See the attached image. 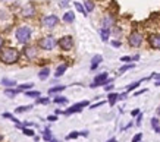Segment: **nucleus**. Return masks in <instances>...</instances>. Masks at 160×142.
Returning <instances> with one entry per match:
<instances>
[{"instance_id":"nucleus-8","label":"nucleus","mask_w":160,"mask_h":142,"mask_svg":"<svg viewBox=\"0 0 160 142\" xmlns=\"http://www.w3.org/2000/svg\"><path fill=\"white\" fill-rule=\"evenodd\" d=\"M88 106H90V103H88L87 100H84V101H79V103L71 106L68 110H65V111H63V114L69 116V114H73V113H81V111H82V108L84 107H88Z\"/></svg>"},{"instance_id":"nucleus-11","label":"nucleus","mask_w":160,"mask_h":142,"mask_svg":"<svg viewBox=\"0 0 160 142\" xmlns=\"http://www.w3.org/2000/svg\"><path fill=\"white\" fill-rule=\"evenodd\" d=\"M113 25H115V18L112 15H104V18H103V21H102V28L110 30Z\"/></svg>"},{"instance_id":"nucleus-12","label":"nucleus","mask_w":160,"mask_h":142,"mask_svg":"<svg viewBox=\"0 0 160 142\" xmlns=\"http://www.w3.org/2000/svg\"><path fill=\"white\" fill-rule=\"evenodd\" d=\"M103 62V56L102 54H96V56H92L91 59V66H90V69L91 70H96V69L98 68V64Z\"/></svg>"},{"instance_id":"nucleus-10","label":"nucleus","mask_w":160,"mask_h":142,"mask_svg":"<svg viewBox=\"0 0 160 142\" xmlns=\"http://www.w3.org/2000/svg\"><path fill=\"white\" fill-rule=\"evenodd\" d=\"M35 15V7L32 3H28V5H25V7L22 9V16L24 18H31V16Z\"/></svg>"},{"instance_id":"nucleus-6","label":"nucleus","mask_w":160,"mask_h":142,"mask_svg":"<svg viewBox=\"0 0 160 142\" xmlns=\"http://www.w3.org/2000/svg\"><path fill=\"white\" fill-rule=\"evenodd\" d=\"M59 47L63 50V51H71L73 49V44H75V41H73V37L72 35H63L62 38L58 41Z\"/></svg>"},{"instance_id":"nucleus-38","label":"nucleus","mask_w":160,"mask_h":142,"mask_svg":"<svg viewBox=\"0 0 160 142\" xmlns=\"http://www.w3.org/2000/svg\"><path fill=\"white\" fill-rule=\"evenodd\" d=\"M140 108H134V110H132V111H131V116H132V117H137V116H138V114H140Z\"/></svg>"},{"instance_id":"nucleus-30","label":"nucleus","mask_w":160,"mask_h":142,"mask_svg":"<svg viewBox=\"0 0 160 142\" xmlns=\"http://www.w3.org/2000/svg\"><path fill=\"white\" fill-rule=\"evenodd\" d=\"M32 108V106H21V107H18L15 111L16 113H24V111H29Z\"/></svg>"},{"instance_id":"nucleus-45","label":"nucleus","mask_w":160,"mask_h":142,"mask_svg":"<svg viewBox=\"0 0 160 142\" xmlns=\"http://www.w3.org/2000/svg\"><path fill=\"white\" fill-rule=\"evenodd\" d=\"M126 97H128V92H126V91L125 92H122V94H119V100H125Z\"/></svg>"},{"instance_id":"nucleus-39","label":"nucleus","mask_w":160,"mask_h":142,"mask_svg":"<svg viewBox=\"0 0 160 142\" xmlns=\"http://www.w3.org/2000/svg\"><path fill=\"white\" fill-rule=\"evenodd\" d=\"M115 88V85H112V83H107L106 87H104V91H107V92H110L112 89Z\"/></svg>"},{"instance_id":"nucleus-33","label":"nucleus","mask_w":160,"mask_h":142,"mask_svg":"<svg viewBox=\"0 0 160 142\" xmlns=\"http://www.w3.org/2000/svg\"><path fill=\"white\" fill-rule=\"evenodd\" d=\"M160 126V120L157 117H153L151 119V127L153 129H156V127H159Z\"/></svg>"},{"instance_id":"nucleus-42","label":"nucleus","mask_w":160,"mask_h":142,"mask_svg":"<svg viewBox=\"0 0 160 142\" xmlns=\"http://www.w3.org/2000/svg\"><path fill=\"white\" fill-rule=\"evenodd\" d=\"M47 120H49V122H56V120H58V116H56V114H53V116H49V117H47Z\"/></svg>"},{"instance_id":"nucleus-27","label":"nucleus","mask_w":160,"mask_h":142,"mask_svg":"<svg viewBox=\"0 0 160 142\" xmlns=\"http://www.w3.org/2000/svg\"><path fill=\"white\" fill-rule=\"evenodd\" d=\"M43 139H44V141H49V142L53 139V138H52V132H50L49 127H46V129H44V132H43Z\"/></svg>"},{"instance_id":"nucleus-21","label":"nucleus","mask_w":160,"mask_h":142,"mask_svg":"<svg viewBox=\"0 0 160 142\" xmlns=\"http://www.w3.org/2000/svg\"><path fill=\"white\" fill-rule=\"evenodd\" d=\"M84 7L87 10V13H90V12H92V10L96 9V5H94L92 0H84Z\"/></svg>"},{"instance_id":"nucleus-29","label":"nucleus","mask_w":160,"mask_h":142,"mask_svg":"<svg viewBox=\"0 0 160 142\" xmlns=\"http://www.w3.org/2000/svg\"><path fill=\"white\" fill-rule=\"evenodd\" d=\"M25 95L27 97H32V98H38L41 94H40V91H25Z\"/></svg>"},{"instance_id":"nucleus-43","label":"nucleus","mask_w":160,"mask_h":142,"mask_svg":"<svg viewBox=\"0 0 160 142\" xmlns=\"http://www.w3.org/2000/svg\"><path fill=\"white\" fill-rule=\"evenodd\" d=\"M144 92H147V88H146V89H140V91H137V92L134 94V97H138V95H141V94H144Z\"/></svg>"},{"instance_id":"nucleus-16","label":"nucleus","mask_w":160,"mask_h":142,"mask_svg":"<svg viewBox=\"0 0 160 142\" xmlns=\"http://www.w3.org/2000/svg\"><path fill=\"white\" fill-rule=\"evenodd\" d=\"M100 37H102L103 43H107V41H109V37H110V30H107V28H100Z\"/></svg>"},{"instance_id":"nucleus-7","label":"nucleus","mask_w":160,"mask_h":142,"mask_svg":"<svg viewBox=\"0 0 160 142\" xmlns=\"http://www.w3.org/2000/svg\"><path fill=\"white\" fill-rule=\"evenodd\" d=\"M40 22H41V26H44V28H54L59 24V18L56 15H44Z\"/></svg>"},{"instance_id":"nucleus-34","label":"nucleus","mask_w":160,"mask_h":142,"mask_svg":"<svg viewBox=\"0 0 160 142\" xmlns=\"http://www.w3.org/2000/svg\"><path fill=\"white\" fill-rule=\"evenodd\" d=\"M50 103V98L46 97V98H37V104H49Z\"/></svg>"},{"instance_id":"nucleus-18","label":"nucleus","mask_w":160,"mask_h":142,"mask_svg":"<svg viewBox=\"0 0 160 142\" xmlns=\"http://www.w3.org/2000/svg\"><path fill=\"white\" fill-rule=\"evenodd\" d=\"M2 85H5L6 88H13V87H18V83L15 82L13 79H8V78L2 79Z\"/></svg>"},{"instance_id":"nucleus-50","label":"nucleus","mask_w":160,"mask_h":142,"mask_svg":"<svg viewBox=\"0 0 160 142\" xmlns=\"http://www.w3.org/2000/svg\"><path fill=\"white\" fill-rule=\"evenodd\" d=\"M106 142H118V141H116V138H110V139H109V141H106Z\"/></svg>"},{"instance_id":"nucleus-2","label":"nucleus","mask_w":160,"mask_h":142,"mask_svg":"<svg viewBox=\"0 0 160 142\" xmlns=\"http://www.w3.org/2000/svg\"><path fill=\"white\" fill-rule=\"evenodd\" d=\"M15 37L19 41L21 44H27L29 40H31V28L28 25H22L19 28H16V32H15Z\"/></svg>"},{"instance_id":"nucleus-54","label":"nucleus","mask_w":160,"mask_h":142,"mask_svg":"<svg viewBox=\"0 0 160 142\" xmlns=\"http://www.w3.org/2000/svg\"><path fill=\"white\" fill-rule=\"evenodd\" d=\"M156 113H157V116H160V106L157 107V110H156Z\"/></svg>"},{"instance_id":"nucleus-28","label":"nucleus","mask_w":160,"mask_h":142,"mask_svg":"<svg viewBox=\"0 0 160 142\" xmlns=\"http://www.w3.org/2000/svg\"><path fill=\"white\" fill-rule=\"evenodd\" d=\"M53 101L56 104H68V98H66V97H60V95H59V97L54 98Z\"/></svg>"},{"instance_id":"nucleus-48","label":"nucleus","mask_w":160,"mask_h":142,"mask_svg":"<svg viewBox=\"0 0 160 142\" xmlns=\"http://www.w3.org/2000/svg\"><path fill=\"white\" fill-rule=\"evenodd\" d=\"M137 60H140V54H135V56H132V62H137Z\"/></svg>"},{"instance_id":"nucleus-35","label":"nucleus","mask_w":160,"mask_h":142,"mask_svg":"<svg viewBox=\"0 0 160 142\" xmlns=\"http://www.w3.org/2000/svg\"><path fill=\"white\" fill-rule=\"evenodd\" d=\"M141 141H142V133H137V135H135V136H134V138H132V139H131V142H141Z\"/></svg>"},{"instance_id":"nucleus-36","label":"nucleus","mask_w":160,"mask_h":142,"mask_svg":"<svg viewBox=\"0 0 160 142\" xmlns=\"http://www.w3.org/2000/svg\"><path fill=\"white\" fill-rule=\"evenodd\" d=\"M121 62L122 63H129V62H132V57L131 56H123V57H121Z\"/></svg>"},{"instance_id":"nucleus-9","label":"nucleus","mask_w":160,"mask_h":142,"mask_svg":"<svg viewBox=\"0 0 160 142\" xmlns=\"http://www.w3.org/2000/svg\"><path fill=\"white\" fill-rule=\"evenodd\" d=\"M147 40H148V44L151 49L160 50V34H151Z\"/></svg>"},{"instance_id":"nucleus-41","label":"nucleus","mask_w":160,"mask_h":142,"mask_svg":"<svg viewBox=\"0 0 160 142\" xmlns=\"http://www.w3.org/2000/svg\"><path fill=\"white\" fill-rule=\"evenodd\" d=\"M141 120H142V113H140V114H138V116H137V125H138V126H140L141 125Z\"/></svg>"},{"instance_id":"nucleus-15","label":"nucleus","mask_w":160,"mask_h":142,"mask_svg":"<svg viewBox=\"0 0 160 142\" xmlns=\"http://www.w3.org/2000/svg\"><path fill=\"white\" fill-rule=\"evenodd\" d=\"M146 79H150V76L148 78H146ZM146 79H140V81H137V82H132V83H129L128 87H126V92H131V91H134V89H137L138 87L141 85V82L142 81H146Z\"/></svg>"},{"instance_id":"nucleus-55","label":"nucleus","mask_w":160,"mask_h":142,"mask_svg":"<svg viewBox=\"0 0 160 142\" xmlns=\"http://www.w3.org/2000/svg\"><path fill=\"white\" fill-rule=\"evenodd\" d=\"M50 142H59V141H58V139H52V141H50Z\"/></svg>"},{"instance_id":"nucleus-40","label":"nucleus","mask_w":160,"mask_h":142,"mask_svg":"<svg viewBox=\"0 0 160 142\" xmlns=\"http://www.w3.org/2000/svg\"><path fill=\"white\" fill-rule=\"evenodd\" d=\"M103 104H104V101H98L97 104H92V106H90V108H97V107H100V106H103Z\"/></svg>"},{"instance_id":"nucleus-19","label":"nucleus","mask_w":160,"mask_h":142,"mask_svg":"<svg viewBox=\"0 0 160 142\" xmlns=\"http://www.w3.org/2000/svg\"><path fill=\"white\" fill-rule=\"evenodd\" d=\"M50 76V68H43L41 70H40L38 73V78L41 79V81H46V79Z\"/></svg>"},{"instance_id":"nucleus-24","label":"nucleus","mask_w":160,"mask_h":142,"mask_svg":"<svg viewBox=\"0 0 160 142\" xmlns=\"http://www.w3.org/2000/svg\"><path fill=\"white\" fill-rule=\"evenodd\" d=\"M73 6H75V9H77L79 13H82L84 16H87V10H85V7H84L82 3H79V2H75V3H73Z\"/></svg>"},{"instance_id":"nucleus-51","label":"nucleus","mask_w":160,"mask_h":142,"mask_svg":"<svg viewBox=\"0 0 160 142\" xmlns=\"http://www.w3.org/2000/svg\"><path fill=\"white\" fill-rule=\"evenodd\" d=\"M3 43H5V41H3V38H2V35H0V49H2V45H3Z\"/></svg>"},{"instance_id":"nucleus-31","label":"nucleus","mask_w":160,"mask_h":142,"mask_svg":"<svg viewBox=\"0 0 160 142\" xmlns=\"http://www.w3.org/2000/svg\"><path fill=\"white\" fill-rule=\"evenodd\" d=\"M22 132H24V135H27V136H35V132L32 130V129H28V127H24L22 129Z\"/></svg>"},{"instance_id":"nucleus-52","label":"nucleus","mask_w":160,"mask_h":142,"mask_svg":"<svg viewBox=\"0 0 160 142\" xmlns=\"http://www.w3.org/2000/svg\"><path fill=\"white\" fill-rule=\"evenodd\" d=\"M154 132H156V133H160V126H159V127H156Z\"/></svg>"},{"instance_id":"nucleus-20","label":"nucleus","mask_w":160,"mask_h":142,"mask_svg":"<svg viewBox=\"0 0 160 142\" xmlns=\"http://www.w3.org/2000/svg\"><path fill=\"white\" fill-rule=\"evenodd\" d=\"M65 89H66V85L52 87V88H49V95H53V94H56V92H62V91H65Z\"/></svg>"},{"instance_id":"nucleus-53","label":"nucleus","mask_w":160,"mask_h":142,"mask_svg":"<svg viewBox=\"0 0 160 142\" xmlns=\"http://www.w3.org/2000/svg\"><path fill=\"white\" fill-rule=\"evenodd\" d=\"M154 85L156 87H160V81H154Z\"/></svg>"},{"instance_id":"nucleus-13","label":"nucleus","mask_w":160,"mask_h":142,"mask_svg":"<svg viewBox=\"0 0 160 142\" xmlns=\"http://www.w3.org/2000/svg\"><path fill=\"white\" fill-rule=\"evenodd\" d=\"M24 53L29 60H32L34 57H37V49H35V47H25Z\"/></svg>"},{"instance_id":"nucleus-3","label":"nucleus","mask_w":160,"mask_h":142,"mask_svg":"<svg viewBox=\"0 0 160 142\" xmlns=\"http://www.w3.org/2000/svg\"><path fill=\"white\" fill-rule=\"evenodd\" d=\"M56 45H58V41L53 35H46L38 41V47L41 50H46V51H52Z\"/></svg>"},{"instance_id":"nucleus-14","label":"nucleus","mask_w":160,"mask_h":142,"mask_svg":"<svg viewBox=\"0 0 160 142\" xmlns=\"http://www.w3.org/2000/svg\"><path fill=\"white\" fill-rule=\"evenodd\" d=\"M62 21L65 24H72V22H75V13H73L72 10H68V12L63 15Z\"/></svg>"},{"instance_id":"nucleus-17","label":"nucleus","mask_w":160,"mask_h":142,"mask_svg":"<svg viewBox=\"0 0 160 142\" xmlns=\"http://www.w3.org/2000/svg\"><path fill=\"white\" fill-rule=\"evenodd\" d=\"M118 100H119V94L109 92V95H107V101H109V104H110V106H115Z\"/></svg>"},{"instance_id":"nucleus-23","label":"nucleus","mask_w":160,"mask_h":142,"mask_svg":"<svg viewBox=\"0 0 160 142\" xmlns=\"http://www.w3.org/2000/svg\"><path fill=\"white\" fill-rule=\"evenodd\" d=\"M19 92H21V89H18V88H16V89H13V88H8V89L5 91V94L8 95V97H10V98L16 97V95H18Z\"/></svg>"},{"instance_id":"nucleus-47","label":"nucleus","mask_w":160,"mask_h":142,"mask_svg":"<svg viewBox=\"0 0 160 142\" xmlns=\"http://www.w3.org/2000/svg\"><path fill=\"white\" fill-rule=\"evenodd\" d=\"M68 5H69V3H68V0H62V3H60V6H62V7H66Z\"/></svg>"},{"instance_id":"nucleus-1","label":"nucleus","mask_w":160,"mask_h":142,"mask_svg":"<svg viewBox=\"0 0 160 142\" xmlns=\"http://www.w3.org/2000/svg\"><path fill=\"white\" fill-rule=\"evenodd\" d=\"M19 51L15 47H5L0 50V62L5 64H13L19 60Z\"/></svg>"},{"instance_id":"nucleus-26","label":"nucleus","mask_w":160,"mask_h":142,"mask_svg":"<svg viewBox=\"0 0 160 142\" xmlns=\"http://www.w3.org/2000/svg\"><path fill=\"white\" fill-rule=\"evenodd\" d=\"M135 68V63H126L123 64L121 69H119V73H123V72H126V70H131V69Z\"/></svg>"},{"instance_id":"nucleus-22","label":"nucleus","mask_w":160,"mask_h":142,"mask_svg":"<svg viewBox=\"0 0 160 142\" xmlns=\"http://www.w3.org/2000/svg\"><path fill=\"white\" fill-rule=\"evenodd\" d=\"M66 69H68V64H66V63L60 64V66L56 69V73H54V76H56V78H60V76H62V75L66 72Z\"/></svg>"},{"instance_id":"nucleus-4","label":"nucleus","mask_w":160,"mask_h":142,"mask_svg":"<svg viewBox=\"0 0 160 142\" xmlns=\"http://www.w3.org/2000/svg\"><path fill=\"white\" fill-rule=\"evenodd\" d=\"M110 82H112V79L109 78V73H107V72H103V73L96 75V78H94V81L91 82L90 88H97V87H106L107 83H110Z\"/></svg>"},{"instance_id":"nucleus-44","label":"nucleus","mask_w":160,"mask_h":142,"mask_svg":"<svg viewBox=\"0 0 160 142\" xmlns=\"http://www.w3.org/2000/svg\"><path fill=\"white\" fill-rule=\"evenodd\" d=\"M88 135H90V133H88V130H81V132H79V136H84V138H87Z\"/></svg>"},{"instance_id":"nucleus-37","label":"nucleus","mask_w":160,"mask_h":142,"mask_svg":"<svg viewBox=\"0 0 160 142\" xmlns=\"http://www.w3.org/2000/svg\"><path fill=\"white\" fill-rule=\"evenodd\" d=\"M110 44L113 45L115 49H119V47L122 45V43H121V41H118V40H112V41H110Z\"/></svg>"},{"instance_id":"nucleus-46","label":"nucleus","mask_w":160,"mask_h":142,"mask_svg":"<svg viewBox=\"0 0 160 142\" xmlns=\"http://www.w3.org/2000/svg\"><path fill=\"white\" fill-rule=\"evenodd\" d=\"M3 117H6V119H12L13 116H12L10 113H3Z\"/></svg>"},{"instance_id":"nucleus-5","label":"nucleus","mask_w":160,"mask_h":142,"mask_svg":"<svg viewBox=\"0 0 160 142\" xmlns=\"http://www.w3.org/2000/svg\"><path fill=\"white\" fill-rule=\"evenodd\" d=\"M142 41H144V37H142V34L138 32V31H132L131 34H129V37H128V44L131 45V47H134V49L141 47Z\"/></svg>"},{"instance_id":"nucleus-49","label":"nucleus","mask_w":160,"mask_h":142,"mask_svg":"<svg viewBox=\"0 0 160 142\" xmlns=\"http://www.w3.org/2000/svg\"><path fill=\"white\" fill-rule=\"evenodd\" d=\"M132 125H134V123H132V122H131V123H128V125H126L125 127H122V130H126V129H129V127H131Z\"/></svg>"},{"instance_id":"nucleus-25","label":"nucleus","mask_w":160,"mask_h":142,"mask_svg":"<svg viewBox=\"0 0 160 142\" xmlns=\"http://www.w3.org/2000/svg\"><path fill=\"white\" fill-rule=\"evenodd\" d=\"M34 87V83L32 82H28V83H21V85H18V89H21V91H29V89Z\"/></svg>"},{"instance_id":"nucleus-32","label":"nucleus","mask_w":160,"mask_h":142,"mask_svg":"<svg viewBox=\"0 0 160 142\" xmlns=\"http://www.w3.org/2000/svg\"><path fill=\"white\" fill-rule=\"evenodd\" d=\"M77 138H79V132L73 130V132H71L68 136H66V139H68V141H71V139H77Z\"/></svg>"}]
</instances>
